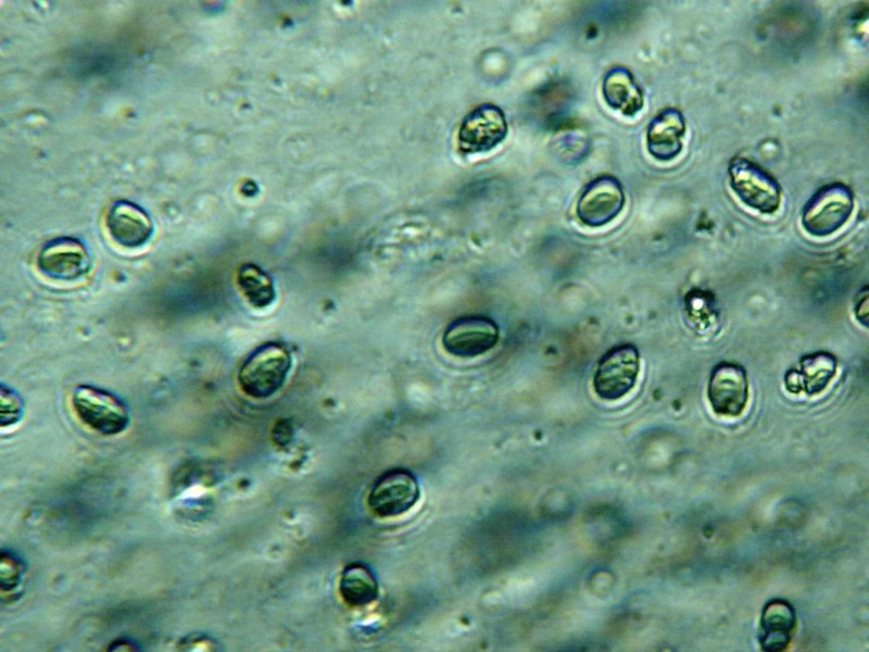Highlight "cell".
Instances as JSON below:
<instances>
[{"instance_id":"6da1fadb","label":"cell","mask_w":869,"mask_h":652,"mask_svg":"<svg viewBox=\"0 0 869 652\" xmlns=\"http://www.w3.org/2000/svg\"><path fill=\"white\" fill-rule=\"evenodd\" d=\"M292 365L291 353L281 343L267 342L253 350L241 364L237 379L247 396L264 399L276 393Z\"/></svg>"},{"instance_id":"7a4b0ae2","label":"cell","mask_w":869,"mask_h":652,"mask_svg":"<svg viewBox=\"0 0 869 652\" xmlns=\"http://www.w3.org/2000/svg\"><path fill=\"white\" fill-rule=\"evenodd\" d=\"M71 403L81 423L103 436L118 435L129 426L130 413L127 405L114 393L100 387H75Z\"/></svg>"},{"instance_id":"3957f363","label":"cell","mask_w":869,"mask_h":652,"mask_svg":"<svg viewBox=\"0 0 869 652\" xmlns=\"http://www.w3.org/2000/svg\"><path fill=\"white\" fill-rule=\"evenodd\" d=\"M853 210L852 189L833 183L818 189L807 201L802 212V226L811 236L827 237L849 220Z\"/></svg>"},{"instance_id":"277c9868","label":"cell","mask_w":869,"mask_h":652,"mask_svg":"<svg viewBox=\"0 0 869 652\" xmlns=\"http://www.w3.org/2000/svg\"><path fill=\"white\" fill-rule=\"evenodd\" d=\"M639 372L638 348L629 342L619 343L600 359L593 377L594 391L601 399L618 400L632 390Z\"/></svg>"},{"instance_id":"5b68a950","label":"cell","mask_w":869,"mask_h":652,"mask_svg":"<svg viewBox=\"0 0 869 652\" xmlns=\"http://www.w3.org/2000/svg\"><path fill=\"white\" fill-rule=\"evenodd\" d=\"M730 186L747 206L763 214L774 213L781 203L779 183L757 164L736 156L729 164Z\"/></svg>"},{"instance_id":"8992f818","label":"cell","mask_w":869,"mask_h":652,"mask_svg":"<svg viewBox=\"0 0 869 652\" xmlns=\"http://www.w3.org/2000/svg\"><path fill=\"white\" fill-rule=\"evenodd\" d=\"M420 496L417 478L405 468L386 471L373 482L368 496L369 510L379 517H396L408 512Z\"/></svg>"},{"instance_id":"52a82bcc","label":"cell","mask_w":869,"mask_h":652,"mask_svg":"<svg viewBox=\"0 0 869 652\" xmlns=\"http://www.w3.org/2000/svg\"><path fill=\"white\" fill-rule=\"evenodd\" d=\"M36 265L39 272L50 279L75 281L90 272L92 259L79 239L58 237L40 248Z\"/></svg>"},{"instance_id":"ba28073f","label":"cell","mask_w":869,"mask_h":652,"mask_svg":"<svg viewBox=\"0 0 869 652\" xmlns=\"http://www.w3.org/2000/svg\"><path fill=\"white\" fill-rule=\"evenodd\" d=\"M500 337L498 324L481 314L464 315L452 321L442 336L444 350L458 358H475L494 348Z\"/></svg>"},{"instance_id":"9c48e42d","label":"cell","mask_w":869,"mask_h":652,"mask_svg":"<svg viewBox=\"0 0 869 652\" xmlns=\"http://www.w3.org/2000/svg\"><path fill=\"white\" fill-rule=\"evenodd\" d=\"M707 399L711 410L719 416L741 415L748 400L746 369L732 361L717 363L710 371Z\"/></svg>"},{"instance_id":"30bf717a","label":"cell","mask_w":869,"mask_h":652,"mask_svg":"<svg viewBox=\"0 0 869 652\" xmlns=\"http://www.w3.org/2000/svg\"><path fill=\"white\" fill-rule=\"evenodd\" d=\"M507 130L506 117L499 106L492 103L480 104L461 124L458 149L464 153L488 152L504 140Z\"/></svg>"},{"instance_id":"8fae6325","label":"cell","mask_w":869,"mask_h":652,"mask_svg":"<svg viewBox=\"0 0 869 652\" xmlns=\"http://www.w3.org/2000/svg\"><path fill=\"white\" fill-rule=\"evenodd\" d=\"M625 205V192L620 181L603 175L589 183L577 203V216L589 227H601L612 222Z\"/></svg>"},{"instance_id":"7c38bea8","label":"cell","mask_w":869,"mask_h":652,"mask_svg":"<svg viewBox=\"0 0 869 652\" xmlns=\"http://www.w3.org/2000/svg\"><path fill=\"white\" fill-rule=\"evenodd\" d=\"M105 226L111 238L121 247H143L154 233L153 221L140 205L128 200H116L108 210Z\"/></svg>"},{"instance_id":"4fadbf2b","label":"cell","mask_w":869,"mask_h":652,"mask_svg":"<svg viewBox=\"0 0 869 652\" xmlns=\"http://www.w3.org/2000/svg\"><path fill=\"white\" fill-rule=\"evenodd\" d=\"M837 361L828 351L804 354L798 367L790 368L784 375L785 389L791 393L804 392L816 396L822 392L836 373Z\"/></svg>"},{"instance_id":"5bb4252c","label":"cell","mask_w":869,"mask_h":652,"mask_svg":"<svg viewBox=\"0 0 869 652\" xmlns=\"http://www.w3.org/2000/svg\"><path fill=\"white\" fill-rule=\"evenodd\" d=\"M796 622L795 609L789 601L773 599L767 602L760 617V648L766 652L785 650L791 643Z\"/></svg>"},{"instance_id":"9a60e30c","label":"cell","mask_w":869,"mask_h":652,"mask_svg":"<svg viewBox=\"0 0 869 652\" xmlns=\"http://www.w3.org/2000/svg\"><path fill=\"white\" fill-rule=\"evenodd\" d=\"M685 133V120L675 108L659 112L648 124L646 145L651 155L667 162L675 159L682 150V137Z\"/></svg>"},{"instance_id":"2e32d148","label":"cell","mask_w":869,"mask_h":652,"mask_svg":"<svg viewBox=\"0 0 869 652\" xmlns=\"http://www.w3.org/2000/svg\"><path fill=\"white\" fill-rule=\"evenodd\" d=\"M602 91L606 103L626 116L632 117L643 108L642 89L632 73L624 66H615L606 72Z\"/></svg>"},{"instance_id":"e0dca14e","label":"cell","mask_w":869,"mask_h":652,"mask_svg":"<svg viewBox=\"0 0 869 652\" xmlns=\"http://www.w3.org/2000/svg\"><path fill=\"white\" fill-rule=\"evenodd\" d=\"M339 592L347 604L365 606L378 598V581L368 566L354 562L343 568L339 581Z\"/></svg>"},{"instance_id":"ac0fdd59","label":"cell","mask_w":869,"mask_h":652,"mask_svg":"<svg viewBox=\"0 0 869 652\" xmlns=\"http://www.w3.org/2000/svg\"><path fill=\"white\" fill-rule=\"evenodd\" d=\"M237 284L248 302L257 308L268 306L275 299L270 277L255 264H243L237 272Z\"/></svg>"},{"instance_id":"d6986e66","label":"cell","mask_w":869,"mask_h":652,"mask_svg":"<svg viewBox=\"0 0 869 652\" xmlns=\"http://www.w3.org/2000/svg\"><path fill=\"white\" fill-rule=\"evenodd\" d=\"M26 573L25 563L17 554L10 550L2 549L0 556V587L1 591L12 592L16 590Z\"/></svg>"},{"instance_id":"ffe728a7","label":"cell","mask_w":869,"mask_h":652,"mask_svg":"<svg viewBox=\"0 0 869 652\" xmlns=\"http://www.w3.org/2000/svg\"><path fill=\"white\" fill-rule=\"evenodd\" d=\"M0 408L1 427H10L22 418L24 402L16 390L1 384Z\"/></svg>"},{"instance_id":"44dd1931","label":"cell","mask_w":869,"mask_h":652,"mask_svg":"<svg viewBox=\"0 0 869 652\" xmlns=\"http://www.w3.org/2000/svg\"><path fill=\"white\" fill-rule=\"evenodd\" d=\"M214 647L215 644L213 643L212 639L203 636H190L188 638H184L178 644V649L182 651H209Z\"/></svg>"},{"instance_id":"7402d4cb","label":"cell","mask_w":869,"mask_h":652,"mask_svg":"<svg viewBox=\"0 0 869 652\" xmlns=\"http://www.w3.org/2000/svg\"><path fill=\"white\" fill-rule=\"evenodd\" d=\"M854 311H855L856 318L861 324H864L865 327H867L868 326V322H867V319H868V288H867V286L864 289L859 290V292H858V294L856 297Z\"/></svg>"},{"instance_id":"603a6c76","label":"cell","mask_w":869,"mask_h":652,"mask_svg":"<svg viewBox=\"0 0 869 652\" xmlns=\"http://www.w3.org/2000/svg\"><path fill=\"white\" fill-rule=\"evenodd\" d=\"M109 651H136L137 645L127 639H116L108 648Z\"/></svg>"}]
</instances>
